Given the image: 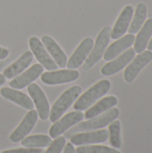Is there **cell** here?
I'll return each instance as SVG.
<instances>
[{
	"mask_svg": "<svg viewBox=\"0 0 152 153\" xmlns=\"http://www.w3.org/2000/svg\"><path fill=\"white\" fill-rule=\"evenodd\" d=\"M119 116V110L116 108H112L108 110H107L104 114L99 115L93 118L89 119L86 122H82L73 128H72L70 131H68L65 134V138H70L73 134L81 133V132H87V131H92V130H98L101 129L107 126H108L111 122L116 120Z\"/></svg>",
	"mask_w": 152,
	"mask_h": 153,
	"instance_id": "cell-1",
	"label": "cell"
},
{
	"mask_svg": "<svg viewBox=\"0 0 152 153\" xmlns=\"http://www.w3.org/2000/svg\"><path fill=\"white\" fill-rule=\"evenodd\" d=\"M110 87L111 83L108 80L105 79L98 82L96 84L87 90L83 94L79 96L78 100L73 105L74 109L79 111L88 109L92 104H94V102L107 94Z\"/></svg>",
	"mask_w": 152,
	"mask_h": 153,
	"instance_id": "cell-2",
	"label": "cell"
},
{
	"mask_svg": "<svg viewBox=\"0 0 152 153\" xmlns=\"http://www.w3.org/2000/svg\"><path fill=\"white\" fill-rule=\"evenodd\" d=\"M81 94L82 88L78 85L72 86L65 91H64L51 108V111L49 113L50 121L53 123L56 122L71 107V105L79 98Z\"/></svg>",
	"mask_w": 152,
	"mask_h": 153,
	"instance_id": "cell-3",
	"label": "cell"
},
{
	"mask_svg": "<svg viewBox=\"0 0 152 153\" xmlns=\"http://www.w3.org/2000/svg\"><path fill=\"white\" fill-rule=\"evenodd\" d=\"M110 33H111V27L110 26H105L100 32L99 33L94 47L92 48L90 53L89 54L88 57L84 61L83 64V69L85 71L90 69L94 65H96L103 56L106 48H108V45L110 40Z\"/></svg>",
	"mask_w": 152,
	"mask_h": 153,
	"instance_id": "cell-4",
	"label": "cell"
},
{
	"mask_svg": "<svg viewBox=\"0 0 152 153\" xmlns=\"http://www.w3.org/2000/svg\"><path fill=\"white\" fill-rule=\"evenodd\" d=\"M84 118V114L82 111L76 110L66 114L60 120L55 122V124L49 129V135L51 138H56L65 133L69 128L80 123Z\"/></svg>",
	"mask_w": 152,
	"mask_h": 153,
	"instance_id": "cell-5",
	"label": "cell"
},
{
	"mask_svg": "<svg viewBox=\"0 0 152 153\" xmlns=\"http://www.w3.org/2000/svg\"><path fill=\"white\" fill-rule=\"evenodd\" d=\"M79 72L74 69H65L58 71H49L41 74V81L47 85H57L68 83L79 78Z\"/></svg>",
	"mask_w": 152,
	"mask_h": 153,
	"instance_id": "cell-6",
	"label": "cell"
},
{
	"mask_svg": "<svg viewBox=\"0 0 152 153\" xmlns=\"http://www.w3.org/2000/svg\"><path fill=\"white\" fill-rule=\"evenodd\" d=\"M28 92L35 104L39 118L41 120H47L49 117L50 108L47 97L41 88L38 84L32 82L28 85Z\"/></svg>",
	"mask_w": 152,
	"mask_h": 153,
	"instance_id": "cell-7",
	"label": "cell"
},
{
	"mask_svg": "<svg viewBox=\"0 0 152 153\" xmlns=\"http://www.w3.org/2000/svg\"><path fill=\"white\" fill-rule=\"evenodd\" d=\"M29 45L31 50V53L35 56L37 60L40 63L43 68L48 71H55L57 69L58 65L51 58L50 55L45 49L44 45L37 37H31L29 39Z\"/></svg>",
	"mask_w": 152,
	"mask_h": 153,
	"instance_id": "cell-8",
	"label": "cell"
},
{
	"mask_svg": "<svg viewBox=\"0 0 152 153\" xmlns=\"http://www.w3.org/2000/svg\"><path fill=\"white\" fill-rule=\"evenodd\" d=\"M152 60V52L151 50L143 51L138 56H134L133 62L125 68L124 73V79L127 83H132L139 73Z\"/></svg>",
	"mask_w": 152,
	"mask_h": 153,
	"instance_id": "cell-9",
	"label": "cell"
},
{
	"mask_svg": "<svg viewBox=\"0 0 152 153\" xmlns=\"http://www.w3.org/2000/svg\"><path fill=\"white\" fill-rule=\"evenodd\" d=\"M109 134L106 129L91 131V132H81L73 134L70 137V143L73 145H85L91 143H101L108 139Z\"/></svg>",
	"mask_w": 152,
	"mask_h": 153,
	"instance_id": "cell-10",
	"label": "cell"
},
{
	"mask_svg": "<svg viewBox=\"0 0 152 153\" xmlns=\"http://www.w3.org/2000/svg\"><path fill=\"white\" fill-rule=\"evenodd\" d=\"M38 117L39 116L37 111L34 109H30L26 114L20 125L16 127V129L10 134L9 140L12 143H18L25 138V136H27L33 129L35 124L37 123Z\"/></svg>",
	"mask_w": 152,
	"mask_h": 153,
	"instance_id": "cell-11",
	"label": "cell"
},
{
	"mask_svg": "<svg viewBox=\"0 0 152 153\" xmlns=\"http://www.w3.org/2000/svg\"><path fill=\"white\" fill-rule=\"evenodd\" d=\"M93 45L94 41L92 38L87 37L84 39H82V41L80 43V45L77 47L73 54L67 61L66 66L68 67V69H76L80 67L88 57L89 54L90 53L93 48Z\"/></svg>",
	"mask_w": 152,
	"mask_h": 153,
	"instance_id": "cell-12",
	"label": "cell"
},
{
	"mask_svg": "<svg viewBox=\"0 0 152 153\" xmlns=\"http://www.w3.org/2000/svg\"><path fill=\"white\" fill-rule=\"evenodd\" d=\"M43 66L39 64H35L23 72L22 74L14 77L9 82V86L15 90H21L32 83L43 73Z\"/></svg>",
	"mask_w": 152,
	"mask_h": 153,
	"instance_id": "cell-13",
	"label": "cell"
},
{
	"mask_svg": "<svg viewBox=\"0 0 152 153\" xmlns=\"http://www.w3.org/2000/svg\"><path fill=\"white\" fill-rule=\"evenodd\" d=\"M135 56V51L133 48H128L125 52L120 55L116 59L108 62L101 68V74L105 76L113 75L122 69H124Z\"/></svg>",
	"mask_w": 152,
	"mask_h": 153,
	"instance_id": "cell-14",
	"label": "cell"
},
{
	"mask_svg": "<svg viewBox=\"0 0 152 153\" xmlns=\"http://www.w3.org/2000/svg\"><path fill=\"white\" fill-rule=\"evenodd\" d=\"M133 16V7L130 4L125 6V8L120 13L113 29H111L110 38L113 39H117L123 37L128 30Z\"/></svg>",
	"mask_w": 152,
	"mask_h": 153,
	"instance_id": "cell-15",
	"label": "cell"
},
{
	"mask_svg": "<svg viewBox=\"0 0 152 153\" xmlns=\"http://www.w3.org/2000/svg\"><path fill=\"white\" fill-rule=\"evenodd\" d=\"M134 39H135L134 34H130V33L117 39V40L113 42L105 51L103 55L104 60L110 61L115 57H116L117 56H119L125 50L130 48L131 46L133 44Z\"/></svg>",
	"mask_w": 152,
	"mask_h": 153,
	"instance_id": "cell-16",
	"label": "cell"
},
{
	"mask_svg": "<svg viewBox=\"0 0 152 153\" xmlns=\"http://www.w3.org/2000/svg\"><path fill=\"white\" fill-rule=\"evenodd\" d=\"M41 40H42V44L47 48V50L48 51L54 61L56 63V65L61 68L65 67L68 61L67 56L65 53L63 51V49L60 48V46L56 42V40L47 35H44L41 38Z\"/></svg>",
	"mask_w": 152,
	"mask_h": 153,
	"instance_id": "cell-17",
	"label": "cell"
},
{
	"mask_svg": "<svg viewBox=\"0 0 152 153\" xmlns=\"http://www.w3.org/2000/svg\"><path fill=\"white\" fill-rule=\"evenodd\" d=\"M33 60V54L30 51L24 52L16 61L11 64L8 67L4 70V77L8 79H13L19 74L26 70Z\"/></svg>",
	"mask_w": 152,
	"mask_h": 153,
	"instance_id": "cell-18",
	"label": "cell"
},
{
	"mask_svg": "<svg viewBox=\"0 0 152 153\" xmlns=\"http://www.w3.org/2000/svg\"><path fill=\"white\" fill-rule=\"evenodd\" d=\"M0 93L4 99L12 101L26 109L30 110V109H33V108H34V104H33L32 100H30V98L28 95H26L25 93L21 92L15 89L4 87L1 89Z\"/></svg>",
	"mask_w": 152,
	"mask_h": 153,
	"instance_id": "cell-19",
	"label": "cell"
},
{
	"mask_svg": "<svg viewBox=\"0 0 152 153\" xmlns=\"http://www.w3.org/2000/svg\"><path fill=\"white\" fill-rule=\"evenodd\" d=\"M152 36V18L148 19L140 30L134 39V51L135 53H142L147 48L148 42Z\"/></svg>",
	"mask_w": 152,
	"mask_h": 153,
	"instance_id": "cell-20",
	"label": "cell"
},
{
	"mask_svg": "<svg viewBox=\"0 0 152 153\" xmlns=\"http://www.w3.org/2000/svg\"><path fill=\"white\" fill-rule=\"evenodd\" d=\"M117 104V99L115 96H108L105 97L99 101H98L96 104H94L92 107L86 109V112L84 114V117L86 119L93 118L101 113L114 108Z\"/></svg>",
	"mask_w": 152,
	"mask_h": 153,
	"instance_id": "cell-21",
	"label": "cell"
},
{
	"mask_svg": "<svg viewBox=\"0 0 152 153\" xmlns=\"http://www.w3.org/2000/svg\"><path fill=\"white\" fill-rule=\"evenodd\" d=\"M147 13H148L147 5L144 3H139L135 10L133 19L128 28V31L130 34H135L140 30V29L145 22Z\"/></svg>",
	"mask_w": 152,
	"mask_h": 153,
	"instance_id": "cell-22",
	"label": "cell"
},
{
	"mask_svg": "<svg viewBox=\"0 0 152 153\" xmlns=\"http://www.w3.org/2000/svg\"><path fill=\"white\" fill-rule=\"evenodd\" d=\"M22 146L26 148H44L47 147L52 143L51 137L45 134H37V135H30L23 138L21 141Z\"/></svg>",
	"mask_w": 152,
	"mask_h": 153,
	"instance_id": "cell-23",
	"label": "cell"
},
{
	"mask_svg": "<svg viewBox=\"0 0 152 153\" xmlns=\"http://www.w3.org/2000/svg\"><path fill=\"white\" fill-rule=\"evenodd\" d=\"M108 134H109V142L114 149L121 148L122 141H121V125L120 121L114 120L109 124L108 126Z\"/></svg>",
	"mask_w": 152,
	"mask_h": 153,
	"instance_id": "cell-24",
	"label": "cell"
},
{
	"mask_svg": "<svg viewBox=\"0 0 152 153\" xmlns=\"http://www.w3.org/2000/svg\"><path fill=\"white\" fill-rule=\"evenodd\" d=\"M76 153H120L114 148L102 146V145H89V146H79L76 150Z\"/></svg>",
	"mask_w": 152,
	"mask_h": 153,
	"instance_id": "cell-25",
	"label": "cell"
},
{
	"mask_svg": "<svg viewBox=\"0 0 152 153\" xmlns=\"http://www.w3.org/2000/svg\"><path fill=\"white\" fill-rule=\"evenodd\" d=\"M65 143H66L65 137L58 136L55 138V140L52 142V143L49 145L48 149L45 153H61L64 150Z\"/></svg>",
	"mask_w": 152,
	"mask_h": 153,
	"instance_id": "cell-26",
	"label": "cell"
},
{
	"mask_svg": "<svg viewBox=\"0 0 152 153\" xmlns=\"http://www.w3.org/2000/svg\"><path fill=\"white\" fill-rule=\"evenodd\" d=\"M41 149L37 148H22V149H13V150H7L4 151L1 153H41Z\"/></svg>",
	"mask_w": 152,
	"mask_h": 153,
	"instance_id": "cell-27",
	"label": "cell"
},
{
	"mask_svg": "<svg viewBox=\"0 0 152 153\" xmlns=\"http://www.w3.org/2000/svg\"><path fill=\"white\" fill-rule=\"evenodd\" d=\"M64 153H76L73 145L71 143H65V145L64 147Z\"/></svg>",
	"mask_w": 152,
	"mask_h": 153,
	"instance_id": "cell-28",
	"label": "cell"
},
{
	"mask_svg": "<svg viewBox=\"0 0 152 153\" xmlns=\"http://www.w3.org/2000/svg\"><path fill=\"white\" fill-rule=\"evenodd\" d=\"M8 55H9V51L4 48L0 47V60L6 58L8 56Z\"/></svg>",
	"mask_w": 152,
	"mask_h": 153,
	"instance_id": "cell-29",
	"label": "cell"
},
{
	"mask_svg": "<svg viewBox=\"0 0 152 153\" xmlns=\"http://www.w3.org/2000/svg\"><path fill=\"white\" fill-rule=\"evenodd\" d=\"M4 82H5V78H4V74H0V86H1L2 84H4Z\"/></svg>",
	"mask_w": 152,
	"mask_h": 153,
	"instance_id": "cell-30",
	"label": "cell"
},
{
	"mask_svg": "<svg viewBox=\"0 0 152 153\" xmlns=\"http://www.w3.org/2000/svg\"><path fill=\"white\" fill-rule=\"evenodd\" d=\"M147 47H148V49L149 50H152V37L150 39V40H149V42H148V45H147Z\"/></svg>",
	"mask_w": 152,
	"mask_h": 153,
	"instance_id": "cell-31",
	"label": "cell"
},
{
	"mask_svg": "<svg viewBox=\"0 0 152 153\" xmlns=\"http://www.w3.org/2000/svg\"><path fill=\"white\" fill-rule=\"evenodd\" d=\"M4 64L3 62H0V71H1V69L4 67Z\"/></svg>",
	"mask_w": 152,
	"mask_h": 153,
	"instance_id": "cell-32",
	"label": "cell"
}]
</instances>
